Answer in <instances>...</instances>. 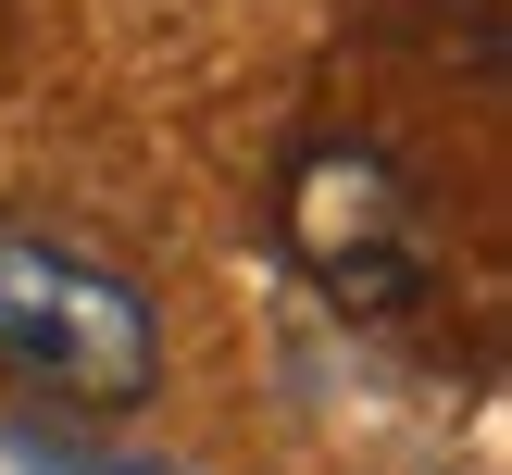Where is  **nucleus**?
Segmentation results:
<instances>
[{
	"instance_id": "1",
	"label": "nucleus",
	"mask_w": 512,
	"mask_h": 475,
	"mask_svg": "<svg viewBox=\"0 0 512 475\" xmlns=\"http://www.w3.org/2000/svg\"><path fill=\"white\" fill-rule=\"evenodd\" d=\"M0 388L50 400V413H138L163 388V313L138 275L100 250L50 238V225L0 213Z\"/></svg>"
},
{
	"instance_id": "2",
	"label": "nucleus",
	"mask_w": 512,
	"mask_h": 475,
	"mask_svg": "<svg viewBox=\"0 0 512 475\" xmlns=\"http://www.w3.org/2000/svg\"><path fill=\"white\" fill-rule=\"evenodd\" d=\"M275 238L313 275V300L350 313V325H413L425 300H438V213H425V188L375 138H350V125L288 138V163H275Z\"/></svg>"
},
{
	"instance_id": "3",
	"label": "nucleus",
	"mask_w": 512,
	"mask_h": 475,
	"mask_svg": "<svg viewBox=\"0 0 512 475\" xmlns=\"http://www.w3.org/2000/svg\"><path fill=\"white\" fill-rule=\"evenodd\" d=\"M13 463L25 475H175V463H125V450H75V438H50V425H13Z\"/></svg>"
}]
</instances>
